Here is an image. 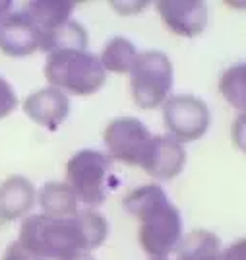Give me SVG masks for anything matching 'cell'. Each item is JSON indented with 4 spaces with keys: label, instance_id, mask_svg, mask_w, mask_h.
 Wrapping results in <instances>:
<instances>
[{
    "label": "cell",
    "instance_id": "cell-1",
    "mask_svg": "<svg viewBox=\"0 0 246 260\" xmlns=\"http://www.w3.org/2000/svg\"><path fill=\"white\" fill-rule=\"evenodd\" d=\"M124 208L139 219L138 241L151 258H167L182 237V217L179 208L159 184H144L124 198Z\"/></svg>",
    "mask_w": 246,
    "mask_h": 260
},
{
    "label": "cell",
    "instance_id": "cell-2",
    "mask_svg": "<svg viewBox=\"0 0 246 260\" xmlns=\"http://www.w3.org/2000/svg\"><path fill=\"white\" fill-rule=\"evenodd\" d=\"M20 243L43 260H64L76 252L89 250L78 214L72 217L27 216L20 228Z\"/></svg>",
    "mask_w": 246,
    "mask_h": 260
},
{
    "label": "cell",
    "instance_id": "cell-3",
    "mask_svg": "<svg viewBox=\"0 0 246 260\" xmlns=\"http://www.w3.org/2000/svg\"><path fill=\"white\" fill-rule=\"evenodd\" d=\"M45 78L53 87L72 95H93L105 86V70L99 56L89 51L66 49L49 53Z\"/></svg>",
    "mask_w": 246,
    "mask_h": 260
},
{
    "label": "cell",
    "instance_id": "cell-4",
    "mask_svg": "<svg viewBox=\"0 0 246 260\" xmlns=\"http://www.w3.org/2000/svg\"><path fill=\"white\" fill-rule=\"evenodd\" d=\"M113 159L97 150H82L74 153L66 163V184L72 188L78 202L86 206H101L109 190L115 186Z\"/></svg>",
    "mask_w": 246,
    "mask_h": 260
},
{
    "label": "cell",
    "instance_id": "cell-5",
    "mask_svg": "<svg viewBox=\"0 0 246 260\" xmlns=\"http://www.w3.org/2000/svg\"><path fill=\"white\" fill-rule=\"evenodd\" d=\"M172 89V64L161 51H146L138 54L130 70V91L136 105L155 109L163 105Z\"/></svg>",
    "mask_w": 246,
    "mask_h": 260
},
{
    "label": "cell",
    "instance_id": "cell-6",
    "mask_svg": "<svg viewBox=\"0 0 246 260\" xmlns=\"http://www.w3.org/2000/svg\"><path fill=\"white\" fill-rule=\"evenodd\" d=\"M209 109L200 98L190 93L172 95L163 103V122L169 136L177 142L200 140L209 128Z\"/></svg>",
    "mask_w": 246,
    "mask_h": 260
},
{
    "label": "cell",
    "instance_id": "cell-7",
    "mask_svg": "<svg viewBox=\"0 0 246 260\" xmlns=\"http://www.w3.org/2000/svg\"><path fill=\"white\" fill-rule=\"evenodd\" d=\"M150 140L151 132L136 117H118L111 120L103 134L111 159L138 167Z\"/></svg>",
    "mask_w": 246,
    "mask_h": 260
},
{
    "label": "cell",
    "instance_id": "cell-8",
    "mask_svg": "<svg viewBox=\"0 0 246 260\" xmlns=\"http://www.w3.org/2000/svg\"><path fill=\"white\" fill-rule=\"evenodd\" d=\"M186 152L181 142L171 136H151L139 167L157 181H171L182 173Z\"/></svg>",
    "mask_w": 246,
    "mask_h": 260
},
{
    "label": "cell",
    "instance_id": "cell-9",
    "mask_svg": "<svg viewBox=\"0 0 246 260\" xmlns=\"http://www.w3.org/2000/svg\"><path fill=\"white\" fill-rule=\"evenodd\" d=\"M41 47V31L22 10L8 12L0 20V51L8 56H29Z\"/></svg>",
    "mask_w": 246,
    "mask_h": 260
},
{
    "label": "cell",
    "instance_id": "cell-10",
    "mask_svg": "<svg viewBox=\"0 0 246 260\" xmlns=\"http://www.w3.org/2000/svg\"><path fill=\"white\" fill-rule=\"evenodd\" d=\"M157 12L169 31L181 37H198L207 25V6L200 0H161Z\"/></svg>",
    "mask_w": 246,
    "mask_h": 260
},
{
    "label": "cell",
    "instance_id": "cell-11",
    "mask_svg": "<svg viewBox=\"0 0 246 260\" xmlns=\"http://www.w3.org/2000/svg\"><path fill=\"white\" fill-rule=\"evenodd\" d=\"M25 115L47 130H56L70 113V99L58 87H43L23 101Z\"/></svg>",
    "mask_w": 246,
    "mask_h": 260
},
{
    "label": "cell",
    "instance_id": "cell-12",
    "mask_svg": "<svg viewBox=\"0 0 246 260\" xmlns=\"http://www.w3.org/2000/svg\"><path fill=\"white\" fill-rule=\"evenodd\" d=\"M37 192L29 179L12 175L0 184V225L27 216L35 206Z\"/></svg>",
    "mask_w": 246,
    "mask_h": 260
},
{
    "label": "cell",
    "instance_id": "cell-13",
    "mask_svg": "<svg viewBox=\"0 0 246 260\" xmlns=\"http://www.w3.org/2000/svg\"><path fill=\"white\" fill-rule=\"evenodd\" d=\"M74 8V2H64V0H33L25 2L20 10L37 25L43 37L45 33L54 29L56 25L70 20V14Z\"/></svg>",
    "mask_w": 246,
    "mask_h": 260
},
{
    "label": "cell",
    "instance_id": "cell-14",
    "mask_svg": "<svg viewBox=\"0 0 246 260\" xmlns=\"http://www.w3.org/2000/svg\"><path fill=\"white\" fill-rule=\"evenodd\" d=\"M39 206L45 216L72 217L78 210V198L66 183H47L39 190Z\"/></svg>",
    "mask_w": 246,
    "mask_h": 260
},
{
    "label": "cell",
    "instance_id": "cell-15",
    "mask_svg": "<svg viewBox=\"0 0 246 260\" xmlns=\"http://www.w3.org/2000/svg\"><path fill=\"white\" fill-rule=\"evenodd\" d=\"M177 260H215L221 252V239L212 231L196 229L177 245Z\"/></svg>",
    "mask_w": 246,
    "mask_h": 260
},
{
    "label": "cell",
    "instance_id": "cell-16",
    "mask_svg": "<svg viewBox=\"0 0 246 260\" xmlns=\"http://www.w3.org/2000/svg\"><path fill=\"white\" fill-rule=\"evenodd\" d=\"M87 31L82 23L74 20H66L64 23L56 25L54 29L45 33L41 37V51L45 53H54V51H66V49H80L86 51L87 47Z\"/></svg>",
    "mask_w": 246,
    "mask_h": 260
},
{
    "label": "cell",
    "instance_id": "cell-17",
    "mask_svg": "<svg viewBox=\"0 0 246 260\" xmlns=\"http://www.w3.org/2000/svg\"><path fill=\"white\" fill-rule=\"evenodd\" d=\"M138 49L136 45L128 41L126 37H113L103 53L99 56V62L105 72H115V74H130L132 66L138 58Z\"/></svg>",
    "mask_w": 246,
    "mask_h": 260
},
{
    "label": "cell",
    "instance_id": "cell-18",
    "mask_svg": "<svg viewBox=\"0 0 246 260\" xmlns=\"http://www.w3.org/2000/svg\"><path fill=\"white\" fill-rule=\"evenodd\" d=\"M219 89L223 93V98L236 109H244V98H246V68L244 64L233 66L221 76Z\"/></svg>",
    "mask_w": 246,
    "mask_h": 260
},
{
    "label": "cell",
    "instance_id": "cell-19",
    "mask_svg": "<svg viewBox=\"0 0 246 260\" xmlns=\"http://www.w3.org/2000/svg\"><path fill=\"white\" fill-rule=\"evenodd\" d=\"M18 107V98L14 93V87L0 76V120L6 119Z\"/></svg>",
    "mask_w": 246,
    "mask_h": 260
},
{
    "label": "cell",
    "instance_id": "cell-20",
    "mask_svg": "<svg viewBox=\"0 0 246 260\" xmlns=\"http://www.w3.org/2000/svg\"><path fill=\"white\" fill-rule=\"evenodd\" d=\"M2 260H43V258L37 256V254H33V252H29L20 241H14V243H10V245L6 247L4 254H2Z\"/></svg>",
    "mask_w": 246,
    "mask_h": 260
},
{
    "label": "cell",
    "instance_id": "cell-21",
    "mask_svg": "<svg viewBox=\"0 0 246 260\" xmlns=\"http://www.w3.org/2000/svg\"><path fill=\"white\" fill-rule=\"evenodd\" d=\"M215 260H246V241L244 239H238L231 247L221 250L219 256Z\"/></svg>",
    "mask_w": 246,
    "mask_h": 260
},
{
    "label": "cell",
    "instance_id": "cell-22",
    "mask_svg": "<svg viewBox=\"0 0 246 260\" xmlns=\"http://www.w3.org/2000/svg\"><path fill=\"white\" fill-rule=\"evenodd\" d=\"M64 260H95V258L89 252H76V254H72V256H68Z\"/></svg>",
    "mask_w": 246,
    "mask_h": 260
},
{
    "label": "cell",
    "instance_id": "cell-23",
    "mask_svg": "<svg viewBox=\"0 0 246 260\" xmlns=\"http://www.w3.org/2000/svg\"><path fill=\"white\" fill-rule=\"evenodd\" d=\"M12 6H14L12 2H2V0H0V20H2V18L12 10Z\"/></svg>",
    "mask_w": 246,
    "mask_h": 260
},
{
    "label": "cell",
    "instance_id": "cell-24",
    "mask_svg": "<svg viewBox=\"0 0 246 260\" xmlns=\"http://www.w3.org/2000/svg\"><path fill=\"white\" fill-rule=\"evenodd\" d=\"M151 260H167V258H151Z\"/></svg>",
    "mask_w": 246,
    "mask_h": 260
}]
</instances>
